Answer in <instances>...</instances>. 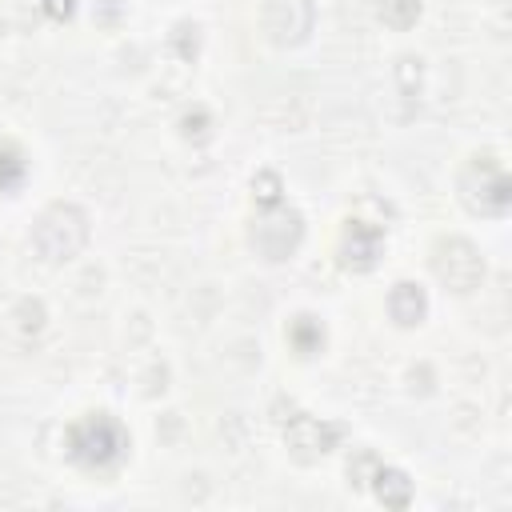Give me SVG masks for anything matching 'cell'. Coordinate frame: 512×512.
<instances>
[{
	"instance_id": "obj_9",
	"label": "cell",
	"mask_w": 512,
	"mask_h": 512,
	"mask_svg": "<svg viewBox=\"0 0 512 512\" xmlns=\"http://www.w3.org/2000/svg\"><path fill=\"white\" fill-rule=\"evenodd\" d=\"M388 312H392V320H396L400 328L424 324V316H428V296H424V288L412 284V280H400V284L388 292Z\"/></svg>"
},
{
	"instance_id": "obj_16",
	"label": "cell",
	"mask_w": 512,
	"mask_h": 512,
	"mask_svg": "<svg viewBox=\"0 0 512 512\" xmlns=\"http://www.w3.org/2000/svg\"><path fill=\"white\" fill-rule=\"evenodd\" d=\"M376 464H380V460H376L372 452H356V460H348V476H352V484H368V476H372Z\"/></svg>"
},
{
	"instance_id": "obj_13",
	"label": "cell",
	"mask_w": 512,
	"mask_h": 512,
	"mask_svg": "<svg viewBox=\"0 0 512 512\" xmlns=\"http://www.w3.org/2000/svg\"><path fill=\"white\" fill-rule=\"evenodd\" d=\"M24 172H28L24 152H20L12 140H0V192L20 188V184H24Z\"/></svg>"
},
{
	"instance_id": "obj_10",
	"label": "cell",
	"mask_w": 512,
	"mask_h": 512,
	"mask_svg": "<svg viewBox=\"0 0 512 512\" xmlns=\"http://www.w3.org/2000/svg\"><path fill=\"white\" fill-rule=\"evenodd\" d=\"M368 480H372V492H376L380 504H388V508H408V500H412V480H408L400 468L376 464Z\"/></svg>"
},
{
	"instance_id": "obj_5",
	"label": "cell",
	"mask_w": 512,
	"mask_h": 512,
	"mask_svg": "<svg viewBox=\"0 0 512 512\" xmlns=\"http://www.w3.org/2000/svg\"><path fill=\"white\" fill-rule=\"evenodd\" d=\"M300 240H304V216L296 208H284V204L264 208L248 228V244L256 248V256H264L272 264L288 260L300 248Z\"/></svg>"
},
{
	"instance_id": "obj_3",
	"label": "cell",
	"mask_w": 512,
	"mask_h": 512,
	"mask_svg": "<svg viewBox=\"0 0 512 512\" xmlns=\"http://www.w3.org/2000/svg\"><path fill=\"white\" fill-rule=\"evenodd\" d=\"M456 192H460V204L476 216H504L508 204H512V180L504 172V164L484 152V156H472L460 176H456Z\"/></svg>"
},
{
	"instance_id": "obj_11",
	"label": "cell",
	"mask_w": 512,
	"mask_h": 512,
	"mask_svg": "<svg viewBox=\"0 0 512 512\" xmlns=\"http://www.w3.org/2000/svg\"><path fill=\"white\" fill-rule=\"evenodd\" d=\"M288 344H292V352L300 356V360H308V356H316L320 348H324V324L316 320V316H296L292 324H288Z\"/></svg>"
},
{
	"instance_id": "obj_8",
	"label": "cell",
	"mask_w": 512,
	"mask_h": 512,
	"mask_svg": "<svg viewBox=\"0 0 512 512\" xmlns=\"http://www.w3.org/2000/svg\"><path fill=\"white\" fill-rule=\"evenodd\" d=\"M380 248H384V232L376 224H368V220H348L344 224V232H340V264L348 272L376 268Z\"/></svg>"
},
{
	"instance_id": "obj_6",
	"label": "cell",
	"mask_w": 512,
	"mask_h": 512,
	"mask_svg": "<svg viewBox=\"0 0 512 512\" xmlns=\"http://www.w3.org/2000/svg\"><path fill=\"white\" fill-rule=\"evenodd\" d=\"M316 4L312 0H264L260 4V32L272 48H296L312 36Z\"/></svg>"
},
{
	"instance_id": "obj_7",
	"label": "cell",
	"mask_w": 512,
	"mask_h": 512,
	"mask_svg": "<svg viewBox=\"0 0 512 512\" xmlns=\"http://www.w3.org/2000/svg\"><path fill=\"white\" fill-rule=\"evenodd\" d=\"M336 440H340V428L328 420H316L308 412H296L284 424V444H288L292 460H300V464H316L324 452L336 448Z\"/></svg>"
},
{
	"instance_id": "obj_15",
	"label": "cell",
	"mask_w": 512,
	"mask_h": 512,
	"mask_svg": "<svg viewBox=\"0 0 512 512\" xmlns=\"http://www.w3.org/2000/svg\"><path fill=\"white\" fill-rule=\"evenodd\" d=\"M196 32H200V28H196V24H188V20H184V24H176V48H180V56H184V60H192V56H196V44H200V36H196Z\"/></svg>"
},
{
	"instance_id": "obj_17",
	"label": "cell",
	"mask_w": 512,
	"mask_h": 512,
	"mask_svg": "<svg viewBox=\"0 0 512 512\" xmlns=\"http://www.w3.org/2000/svg\"><path fill=\"white\" fill-rule=\"evenodd\" d=\"M40 8H44V16H48V20H60V24H64V20L72 16V8H76V4H72V0H40Z\"/></svg>"
},
{
	"instance_id": "obj_4",
	"label": "cell",
	"mask_w": 512,
	"mask_h": 512,
	"mask_svg": "<svg viewBox=\"0 0 512 512\" xmlns=\"http://www.w3.org/2000/svg\"><path fill=\"white\" fill-rule=\"evenodd\" d=\"M432 272H436V280H440L448 292L468 296V292H476L480 280H484V256H480V248H476L472 240H464V236H440V240L432 244Z\"/></svg>"
},
{
	"instance_id": "obj_14",
	"label": "cell",
	"mask_w": 512,
	"mask_h": 512,
	"mask_svg": "<svg viewBox=\"0 0 512 512\" xmlns=\"http://www.w3.org/2000/svg\"><path fill=\"white\" fill-rule=\"evenodd\" d=\"M280 192H284V184H280V176L276 172H256V180H252V196H256V204L260 208H272V204H280Z\"/></svg>"
},
{
	"instance_id": "obj_1",
	"label": "cell",
	"mask_w": 512,
	"mask_h": 512,
	"mask_svg": "<svg viewBox=\"0 0 512 512\" xmlns=\"http://www.w3.org/2000/svg\"><path fill=\"white\" fill-rule=\"evenodd\" d=\"M64 448H68L72 464H80L88 472H112L128 456V432L108 412H84L80 420L68 424Z\"/></svg>"
},
{
	"instance_id": "obj_2",
	"label": "cell",
	"mask_w": 512,
	"mask_h": 512,
	"mask_svg": "<svg viewBox=\"0 0 512 512\" xmlns=\"http://www.w3.org/2000/svg\"><path fill=\"white\" fill-rule=\"evenodd\" d=\"M88 244V212L80 204L56 200L48 204L32 224V252L44 264H68Z\"/></svg>"
},
{
	"instance_id": "obj_12",
	"label": "cell",
	"mask_w": 512,
	"mask_h": 512,
	"mask_svg": "<svg viewBox=\"0 0 512 512\" xmlns=\"http://www.w3.org/2000/svg\"><path fill=\"white\" fill-rule=\"evenodd\" d=\"M424 0H376V16L392 28V32H408L420 20Z\"/></svg>"
}]
</instances>
